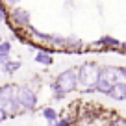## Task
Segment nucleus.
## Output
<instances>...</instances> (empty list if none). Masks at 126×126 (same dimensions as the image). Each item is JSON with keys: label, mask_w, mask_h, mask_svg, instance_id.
I'll return each mask as SVG.
<instances>
[{"label": "nucleus", "mask_w": 126, "mask_h": 126, "mask_svg": "<svg viewBox=\"0 0 126 126\" xmlns=\"http://www.w3.org/2000/svg\"><path fill=\"white\" fill-rule=\"evenodd\" d=\"M35 61L39 63V65H52V63H54V58H52V54L48 50H39L35 54Z\"/></svg>", "instance_id": "8"}, {"label": "nucleus", "mask_w": 126, "mask_h": 126, "mask_svg": "<svg viewBox=\"0 0 126 126\" xmlns=\"http://www.w3.org/2000/svg\"><path fill=\"white\" fill-rule=\"evenodd\" d=\"M17 100H19L22 110L33 111L37 108V94H35V91L28 85H22V87L17 89Z\"/></svg>", "instance_id": "3"}, {"label": "nucleus", "mask_w": 126, "mask_h": 126, "mask_svg": "<svg viewBox=\"0 0 126 126\" xmlns=\"http://www.w3.org/2000/svg\"><path fill=\"white\" fill-rule=\"evenodd\" d=\"M9 59H11V58H9L8 54H0V67H4L6 63L9 61Z\"/></svg>", "instance_id": "18"}, {"label": "nucleus", "mask_w": 126, "mask_h": 126, "mask_svg": "<svg viewBox=\"0 0 126 126\" xmlns=\"http://www.w3.org/2000/svg\"><path fill=\"white\" fill-rule=\"evenodd\" d=\"M19 110H20V104H19V100H17V98H15V100H11V102L6 106V111H8V113H13V115H15Z\"/></svg>", "instance_id": "13"}, {"label": "nucleus", "mask_w": 126, "mask_h": 126, "mask_svg": "<svg viewBox=\"0 0 126 126\" xmlns=\"http://www.w3.org/2000/svg\"><path fill=\"white\" fill-rule=\"evenodd\" d=\"M100 80V67L93 61L83 63L78 69V82L85 87H94L96 82Z\"/></svg>", "instance_id": "2"}, {"label": "nucleus", "mask_w": 126, "mask_h": 126, "mask_svg": "<svg viewBox=\"0 0 126 126\" xmlns=\"http://www.w3.org/2000/svg\"><path fill=\"white\" fill-rule=\"evenodd\" d=\"M111 87H113V85H111L110 82H106V80L100 78L98 82H96V85H94V91H96V93H102V94H110Z\"/></svg>", "instance_id": "11"}, {"label": "nucleus", "mask_w": 126, "mask_h": 126, "mask_svg": "<svg viewBox=\"0 0 126 126\" xmlns=\"http://www.w3.org/2000/svg\"><path fill=\"white\" fill-rule=\"evenodd\" d=\"M78 71L74 69H67V71H63L61 74H58V78L54 80L52 83V91H54V96L56 98H63L65 94L72 93L78 85Z\"/></svg>", "instance_id": "1"}, {"label": "nucleus", "mask_w": 126, "mask_h": 126, "mask_svg": "<svg viewBox=\"0 0 126 126\" xmlns=\"http://www.w3.org/2000/svg\"><path fill=\"white\" fill-rule=\"evenodd\" d=\"M119 76H121L119 67H102L100 69V78L106 80V82H110L111 85L119 82Z\"/></svg>", "instance_id": "6"}, {"label": "nucleus", "mask_w": 126, "mask_h": 126, "mask_svg": "<svg viewBox=\"0 0 126 126\" xmlns=\"http://www.w3.org/2000/svg\"><path fill=\"white\" fill-rule=\"evenodd\" d=\"M110 126H126V121H122V119H115V121L110 122Z\"/></svg>", "instance_id": "19"}, {"label": "nucleus", "mask_w": 126, "mask_h": 126, "mask_svg": "<svg viewBox=\"0 0 126 126\" xmlns=\"http://www.w3.org/2000/svg\"><path fill=\"white\" fill-rule=\"evenodd\" d=\"M96 45H100V47H110V48H117V47H121V41H117L115 37H111V35H102L98 41H96Z\"/></svg>", "instance_id": "9"}, {"label": "nucleus", "mask_w": 126, "mask_h": 126, "mask_svg": "<svg viewBox=\"0 0 126 126\" xmlns=\"http://www.w3.org/2000/svg\"><path fill=\"white\" fill-rule=\"evenodd\" d=\"M11 19H13V22L15 24H19V26H30V19H32V15H30V11L28 9H24V8H13V13H11Z\"/></svg>", "instance_id": "4"}, {"label": "nucleus", "mask_w": 126, "mask_h": 126, "mask_svg": "<svg viewBox=\"0 0 126 126\" xmlns=\"http://www.w3.org/2000/svg\"><path fill=\"white\" fill-rule=\"evenodd\" d=\"M6 119H8V111H6V108H2V106H0V124H2V122H4Z\"/></svg>", "instance_id": "17"}, {"label": "nucleus", "mask_w": 126, "mask_h": 126, "mask_svg": "<svg viewBox=\"0 0 126 126\" xmlns=\"http://www.w3.org/2000/svg\"><path fill=\"white\" fill-rule=\"evenodd\" d=\"M9 52H11V43H9V41H2V43H0V54L9 56Z\"/></svg>", "instance_id": "14"}, {"label": "nucleus", "mask_w": 126, "mask_h": 126, "mask_svg": "<svg viewBox=\"0 0 126 126\" xmlns=\"http://www.w3.org/2000/svg\"><path fill=\"white\" fill-rule=\"evenodd\" d=\"M20 67H22V63H20L19 59H9V61L6 63V65H4L2 69H4V72H6V74H13V72H17Z\"/></svg>", "instance_id": "10"}, {"label": "nucleus", "mask_w": 126, "mask_h": 126, "mask_svg": "<svg viewBox=\"0 0 126 126\" xmlns=\"http://www.w3.org/2000/svg\"><path fill=\"white\" fill-rule=\"evenodd\" d=\"M121 48H122V50H126V41H124V43H121Z\"/></svg>", "instance_id": "22"}, {"label": "nucleus", "mask_w": 126, "mask_h": 126, "mask_svg": "<svg viewBox=\"0 0 126 126\" xmlns=\"http://www.w3.org/2000/svg\"><path fill=\"white\" fill-rule=\"evenodd\" d=\"M6 19H8V11L4 9V6H2V2H0V22H4Z\"/></svg>", "instance_id": "16"}, {"label": "nucleus", "mask_w": 126, "mask_h": 126, "mask_svg": "<svg viewBox=\"0 0 126 126\" xmlns=\"http://www.w3.org/2000/svg\"><path fill=\"white\" fill-rule=\"evenodd\" d=\"M50 126H71L69 119H58L56 122H50Z\"/></svg>", "instance_id": "15"}, {"label": "nucleus", "mask_w": 126, "mask_h": 126, "mask_svg": "<svg viewBox=\"0 0 126 126\" xmlns=\"http://www.w3.org/2000/svg\"><path fill=\"white\" fill-rule=\"evenodd\" d=\"M17 98V93H15V85H4L0 87V106L6 108L11 100Z\"/></svg>", "instance_id": "5"}, {"label": "nucleus", "mask_w": 126, "mask_h": 126, "mask_svg": "<svg viewBox=\"0 0 126 126\" xmlns=\"http://www.w3.org/2000/svg\"><path fill=\"white\" fill-rule=\"evenodd\" d=\"M119 72H121V76L126 80V67H119Z\"/></svg>", "instance_id": "20"}, {"label": "nucleus", "mask_w": 126, "mask_h": 126, "mask_svg": "<svg viewBox=\"0 0 126 126\" xmlns=\"http://www.w3.org/2000/svg\"><path fill=\"white\" fill-rule=\"evenodd\" d=\"M6 2H8V4H11V6H17L20 0H6Z\"/></svg>", "instance_id": "21"}, {"label": "nucleus", "mask_w": 126, "mask_h": 126, "mask_svg": "<svg viewBox=\"0 0 126 126\" xmlns=\"http://www.w3.org/2000/svg\"><path fill=\"white\" fill-rule=\"evenodd\" d=\"M108 96H111L113 100H126V82H117L113 83V87H111L110 94Z\"/></svg>", "instance_id": "7"}, {"label": "nucleus", "mask_w": 126, "mask_h": 126, "mask_svg": "<svg viewBox=\"0 0 126 126\" xmlns=\"http://www.w3.org/2000/svg\"><path fill=\"white\" fill-rule=\"evenodd\" d=\"M43 117L47 119L48 122H56L58 121V111H56L54 108H45L43 110Z\"/></svg>", "instance_id": "12"}]
</instances>
